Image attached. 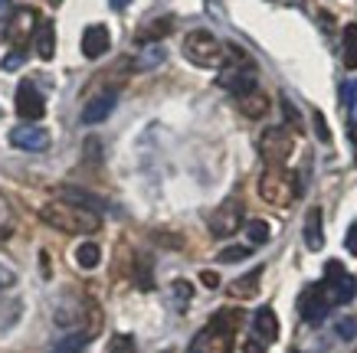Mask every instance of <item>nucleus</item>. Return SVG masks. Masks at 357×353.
<instances>
[{
  "label": "nucleus",
  "instance_id": "4be33fe9",
  "mask_svg": "<svg viewBox=\"0 0 357 353\" xmlns=\"http://www.w3.org/2000/svg\"><path fill=\"white\" fill-rule=\"evenodd\" d=\"M171 26H174L171 17H164V20H154L151 26H144V30H141V40H144V43H161L164 36L171 33Z\"/></svg>",
  "mask_w": 357,
  "mask_h": 353
},
{
  "label": "nucleus",
  "instance_id": "b1692460",
  "mask_svg": "<svg viewBox=\"0 0 357 353\" xmlns=\"http://www.w3.org/2000/svg\"><path fill=\"white\" fill-rule=\"evenodd\" d=\"M171 298H174V308L184 311L187 301L194 298V288H190V281H181V279L174 281V285H171Z\"/></svg>",
  "mask_w": 357,
  "mask_h": 353
},
{
  "label": "nucleus",
  "instance_id": "f704fd0d",
  "mask_svg": "<svg viewBox=\"0 0 357 353\" xmlns=\"http://www.w3.org/2000/svg\"><path fill=\"white\" fill-rule=\"evenodd\" d=\"M282 108H285V118H289L292 125H298V111H295V105L289 102V98H282Z\"/></svg>",
  "mask_w": 357,
  "mask_h": 353
},
{
  "label": "nucleus",
  "instance_id": "1a4fd4ad",
  "mask_svg": "<svg viewBox=\"0 0 357 353\" xmlns=\"http://www.w3.org/2000/svg\"><path fill=\"white\" fill-rule=\"evenodd\" d=\"M10 144L20 150H30V154H43V150H50V131L40 125H20L10 131Z\"/></svg>",
  "mask_w": 357,
  "mask_h": 353
},
{
  "label": "nucleus",
  "instance_id": "4468645a",
  "mask_svg": "<svg viewBox=\"0 0 357 353\" xmlns=\"http://www.w3.org/2000/svg\"><path fill=\"white\" fill-rule=\"evenodd\" d=\"M252 331H256V337L266 343L275 340V337H279V317H275V311L272 308L256 311V314H252Z\"/></svg>",
  "mask_w": 357,
  "mask_h": 353
},
{
  "label": "nucleus",
  "instance_id": "9d476101",
  "mask_svg": "<svg viewBox=\"0 0 357 353\" xmlns=\"http://www.w3.org/2000/svg\"><path fill=\"white\" fill-rule=\"evenodd\" d=\"M43 111L46 102L40 95V88L33 82H20V88H17V115L26 118V121H36V118H43Z\"/></svg>",
  "mask_w": 357,
  "mask_h": 353
},
{
  "label": "nucleus",
  "instance_id": "ddd939ff",
  "mask_svg": "<svg viewBox=\"0 0 357 353\" xmlns=\"http://www.w3.org/2000/svg\"><path fill=\"white\" fill-rule=\"evenodd\" d=\"M115 102H119L115 92H98V95H92L86 102V108H82V121H86V125H98V121H105V118L112 115Z\"/></svg>",
  "mask_w": 357,
  "mask_h": 353
},
{
  "label": "nucleus",
  "instance_id": "20e7f679",
  "mask_svg": "<svg viewBox=\"0 0 357 353\" xmlns=\"http://www.w3.org/2000/svg\"><path fill=\"white\" fill-rule=\"evenodd\" d=\"M295 150V138L289 128H266L259 138V154L262 161L269 164V167H282V164L292 157Z\"/></svg>",
  "mask_w": 357,
  "mask_h": 353
},
{
  "label": "nucleus",
  "instance_id": "f3484780",
  "mask_svg": "<svg viewBox=\"0 0 357 353\" xmlns=\"http://www.w3.org/2000/svg\"><path fill=\"white\" fill-rule=\"evenodd\" d=\"M33 43H36V56H40V59H53V53H56V30H53V23L40 20Z\"/></svg>",
  "mask_w": 357,
  "mask_h": 353
},
{
  "label": "nucleus",
  "instance_id": "7ed1b4c3",
  "mask_svg": "<svg viewBox=\"0 0 357 353\" xmlns=\"http://www.w3.org/2000/svg\"><path fill=\"white\" fill-rule=\"evenodd\" d=\"M184 56L194 65H204V69H213V65L223 63V46L210 30H194L187 33L184 40Z\"/></svg>",
  "mask_w": 357,
  "mask_h": 353
},
{
  "label": "nucleus",
  "instance_id": "c756f323",
  "mask_svg": "<svg viewBox=\"0 0 357 353\" xmlns=\"http://www.w3.org/2000/svg\"><path fill=\"white\" fill-rule=\"evenodd\" d=\"M312 121H314V134H318V138L328 144V141H331V131H328V125H325V115H321V111H314Z\"/></svg>",
  "mask_w": 357,
  "mask_h": 353
},
{
  "label": "nucleus",
  "instance_id": "e433bc0d",
  "mask_svg": "<svg viewBox=\"0 0 357 353\" xmlns=\"http://www.w3.org/2000/svg\"><path fill=\"white\" fill-rule=\"evenodd\" d=\"M112 7H115V10H125V7H128V0H112Z\"/></svg>",
  "mask_w": 357,
  "mask_h": 353
},
{
  "label": "nucleus",
  "instance_id": "a878e982",
  "mask_svg": "<svg viewBox=\"0 0 357 353\" xmlns=\"http://www.w3.org/2000/svg\"><path fill=\"white\" fill-rule=\"evenodd\" d=\"M158 63H164V46L161 43H148L144 46V53H141V59H138V65L141 69H151V65H158Z\"/></svg>",
  "mask_w": 357,
  "mask_h": 353
},
{
  "label": "nucleus",
  "instance_id": "f257e3e1",
  "mask_svg": "<svg viewBox=\"0 0 357 353\" xmlns=\"http://www.w3.org/2000/svg\"><path fill=\"white\" fill-rule=\"evenodd\" d=\"M46 226L63 229V233H98L102 229V216L98 210H89L82 203H66V200H50L40 210Z\"/></svg>",
  "mask_w": 357,
  "mask_h": 353
},
{
  "label": "nucleus",
  "instance_id": "393cba45",
  "mask_svg": "<svg viewBox=\"0 0 357 353\" xmlns=\"http://www.w3.org/2000/svg\"><path fill=\"white\" fill-rule=\"evenodd\" d=\"M341 102H344L347 115H351V125H357V82H344L341 86Z\"/></svg>",
  "mask_w": 357,
  "mask_h": 353
},
{
  "label": "nucleus",
  "instance_id": "39448f33",
  "mask_svg": "<svg viewBox=\"0 0 357 353\" xmlns=\"http://www.w3.org/2000/svg\"><path fill=\"white\" fill-rule=\"evenodd\" d=\"M40 26V17H36V10H30V7H20V10L10 13V20L3 23V40L13 46V49H23V46L30 43L33 30Z\"/></svg>",
  "mask_w": 357,
  "mask_h": 353
},
{
  "label": "nucleus",
  "instance_id": "cd10ccee",
  "mask_svg": "<svg viewBox=\"0 0 357 353\" xmlns=\"http://www.w3.org/2000/svg\"><path fill=\"white\" fill-rule=\"evenodd\" d=\"M23 59H26L23 49H10V53L3 56V72H17V69L23 65Z\"/></svg>",
  "mask_w": 357,
  "mask_h": 353
},
{
  "label": "nucleus",
  "instance_id": "a211bd4d",
  "mask_svg": "<svg viewBox=\"0 0 357 353\" xmlns=\"http://www.w3.org/2000/svg\"><path fill=\"white\" fill-rule=\"evenodd\" d=\"M259 279H262V268H252L249 275H243V279H236L233 285H229V298H256L259 295Z\"/></svg>",
  "mask_w": 357,
  "mask_h": 353
},
{
  "label": "nucleus",
  "instance_id": "c85d7f7f",
  "mask_svg": "<svg viewBox=\"0 0 357 353\" xmlns=\"http://www.w3.org/2000/svg\"><path fill=\"white\" fill-rule=\"evenodd\" d=\"M249 256V249L246 246H229L220 252V262H243V258Z\"/></svg>",
  "mask_w": 357,
  "mask_h": 353
},
{
  "label": "nucleus",
  "instance_id": "9b49d317",
  "mask_svg": "<svg viewBox=\"0 0 357 353\" xmlns=\"http://www.w3.org/2000/svg\"><path fill=\"white\" fill-rule=\"evenodd\" d=\"M217 82L223 88H229V92H236V95H246L249 88H256V72L249 65H227Z\"/></svg>",
  "mask_w": 357,
  "mask_h": 353
},
{
  "label": "nucleus",
  "instance_id": "6e6552de",
  "mask_svg": "<svg viewBox=\"0 0 357 353\" xmlns=\"http://www.w3.org/2000/svg\"><path fill=\"white\" fill-rule=\"evenodd\" d=\"M239 226H243V203H239V200L220 203V210H213V216H210V233L217 235V239L233 235Z\"/></svg>",
  "mask_w": 357,
  "mask_h": 353
},
{
  "label": "nucleus",
  "instance_id": "4c0bfd02",
  "mask_svg": "<svg viewBox=\"0 0 357 353\" xmlns=\"http://www.w3.org/2000/svg\"><path fill=\"white\" fill-rule=\"evenodd\" d=\"M10 235V226H0V239H7Z\"/></svg>",
  "mask_w": 357,
  "mask_h": 353
},
{
  "label": "nucleus",
  "instance_id": "423d86ee",
  "mask_svg": "<svg viewBox=\"0 0 357 353\" xmlns=\"http://www.w3.org/2000/svg\"><path fill=\"white\" fill-rule=\"evenodd\" d=\"M328 308H331V295H328L325 281H321V285H308V288L298 295V314H302L305 324H321Z\"/></svg>",
  "mask_w": 357,
  "mask_h": 353
},
{
  "label": "nucleus",
  "instance_id": "ea45409f",
  "mask_svg": "<svg viewBox=\"0 0 357 353\" xmlns=\"http://www.w3.org/2000/svg\"><path fill=\"white\" fill-rule=\"evenodd\" d=\"M164 353H171V350H164Z\"/></svg>",
  "mask_w": 357,
  "mask_h": 353
},
{
  "label": "nucleus",
  "instance_id": "58836bf2",
  "mask_svg": "<svg viewBox=\"0 0 357 353\" xmlns=\"http://www.w3.org/2000/svg\"><path fill=\"white\" fill-rule=\"evenodd\" d=\"M7 3H10V0H0V10H3V7H7Z\"/></svg>",
  "mask_w": 357,
  "mask_h": 353
},
{
  "label": "nucleus",
  "instance_id": "dca6fc26",
  "mask_svg": "<svg viewBox=\"0 0 357 353\" xmlns=\"http://www.w3.org/2000/svg\"><path fill=\"white\" fill-rule=\"evenodd\" d=\"M239 111L246 118H262L269 111V95L259 88H249L246 95H239Z\"/></svg>",
  "mask_w": 357,
  "mask_h": 353
},
{
  "label": "nucleus",
  "instance_id": "2f4dec72",
  "mask_svg": "<svg viewBox=\"0 0 357 353\" xmlns=\"http://www.w3.org/2000/svg\"><path fill=\"white\" fill-rule=\"evenodd\" d=\"M337 337H344V340L357 337V321H341L337 324Z\"/></svg>",
  "mask_w": 357,
  "mask_h": 353
},
{
  "label": "nucleus",
  "instance_id": "aec40b11",
  "mask_svg": "<svg viewBox=\"0 0 357 353\" xmlns=\"http://www.w3.org/2000/svg\"><path fill=\"white\" fill-rule=\"evenodd\" d=\"M341 56H344L347 69H357V23H347L344 26V46H341Z\"/></svg>",
  "mask_w": 357,
  "mask_h": 353
},
{
  "label": "nucleus",
  "instance_id": "bb28decb",
  "mask_svg": "<svg viewBox=\"0 0 357 353\" xmlns=\"http://www.w3.org/2000/svg\"><path fill=\"white\" fill-rule=\"evenodd\" d=\"M105 353H135V337H128V334H115L109 340V350Z\"/></svg>",
  "mask_w": 357,
  "mask_h": 353
},
{
  "label": "nucleus",
  "instance_id": "5701e85b",
  "mask_svg": "<svg viewBox=\"0 0 357 353\" xmlns=\"http://www.w3.org/2000/svg\"><path fill=\"white\" fill-rule=\"evenodd\" d=\"M86 343H89V334H69L63 340L53 347V353H86Z\"/></svg>",
  "mask_w": 357,
  "mask_h": 353
},
{
  "label": "nucleus",
  "instance_id": "f03ea898",
  "mask_svg": "<svg viewBox=\"0 0 357 353\" xmlns=\"http://www.w3.org/2000/svg\"><path fill=\"white\" fill-rule=\"evenodd\" d=\"M259 196L272 206H289L298 196V180L285 167H269L259 177Z\"/></svg>",
  "mask_w": 357,
  "mask_h": 353
},
{
  "label": "nucleus",
  "instance_id": "72a5a7b5",
  "mask_svg": "<svg viewBox=\"0 0 357 353\" xmlns=\"http://www.w3.org/2000/svg\"><path fill=\"white\" fill-rule=\"evenodd\" d=\"M200 281H204V288H220V275L217 272H210V268L200 272Z\"/></svg>",
  "mask_w": 357,
  "mask_h": 353
},
{
  "label": "nucleus",
  "instance_id": "412c9836",
  "mask_svg": "<svg viewBox=\"0 0 357 353\" xmlns=\"http://www.w3.org/2000/svg\"><path fill=\"white\" fill-rule=\"evenodd\" d=\"M243 229H246L249 246H266V242H269V235H272V229H269V223H266V219H249Z\"/></svg>",
  "mask_w": 357,
  "mask_h": 353
},
{
  "label": "nucleus",
  "instance_id": "0eeeda50",
  "mask_svg": "<svg viewBox=\"0 0 357 353\" xmlns=\"http://www.w3.org/2000/svg\"><path fill=\"white\" fill-rule=\"evenodd\" d=\"M325 288L331 295V304H347L357 295V281H354V275H347L341 262L331 258L325 265Z\"/></svg>",
  "mask_w": 357,
  "mask_h": 353
},
{
  "label": "nucleus",
  "instance_id": "473e14b6",
  "mask_svg": "<svg viewBox=\"0 0 357 353\" xmlns=\"http://www.w3.org/2000/svg\"><path fill=\"white\" fill-rule=\"evenodd\" d=\"M344 246H347V252L351 256H357V223L347 229V235H344Z\"/></svg>",
  "mask_w": 357,
  "mask_h": 353
},
{
  "label": "nucleus",
  "instance_id": "6ab92c4d",
  "mask_svg": "<svg viewBox=\"0 0 357 353\" xmlns=\"http://www.w3.org/2000/svg\"><path fill=\"white\" fill-rule=\"evenodd\" d=\"M98 262H102V249H98L96 242H82V246L76 249V265L79 268L92 272V268H98Z\"/></svg>",
  "mask_w": 357,
  "mask_h": 353
},
{
  "label": "nucleus",
  "instance_id": "2eb2a0df",
  "mask_svg": "<svg viewBox=\"0 0 357 353\" xmlns=\"http://www.w3.org/2000/svg\"><path fill=\"white\" fill-rule=\"evenodd\" d=\"M305 246L312 249V252H321L325 249V233H321V210L312 206L308 213H305Z\"/></svg>",
  "mask_w": 357,
  "mask_h": 353
},
{
  "label": "nucleus",
  "instance_id": "f8f14e48",
  "mask_svg": "<svg viewBox=\"0 0 357 353\" xmlns=\"http://www.w3.org/2000/svg\"><path fill=\"white\" fill-rule=\"evenodd\" d=\"M112 46V33L109 26H102V23H96V26H89L86 33H82V56L86 59H98V56H105Z\"/></svg>",
  "mask_w": 357,
  "mask_h": 353
},
{
  "label": "nucleus",
  "instance_id": "7c9ffc66",
  "mask_svg": "<svg viewBox=\"0 0 357 353\" xmlns=\"http://www.w3.org/2000/svg\"><path fill=\"white\" fill-rule=\"evenodd\" d=\"M266 347H269V343L259 340V337H249V340H243V353H266Z\"/></svg>",
  "mask_w": 357,
  "mask_h": 353
},
{
  "label": "nucleus",
  "instance_id": "c9c22d12",
  "mask_svg": "<svg viewBox=\"0 0 357 353\" xmlns=\"http://www.w3.org/2000/svg\"><path fill=\"white\" fill-rule=\"evenodd\" d=\"M351 144H354V161H357V125H351Z\"/></svg>",
  "mask_w": 357,
  "mask_h": 353
}]
</instances>
